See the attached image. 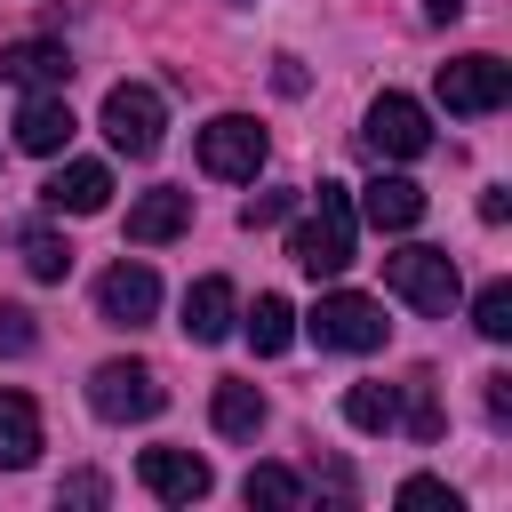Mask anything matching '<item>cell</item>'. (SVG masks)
Returning <instances> with one entry per match:
<instances>
[{
    "mask_svg": "<svg viewBox=\"0 0 512 512\" xmlns=\"http://www.w3.org/2000/svg\"><path fill=\"white\" fill-rule=\"evenodd\" d=\"M352 224H360V208H352V192L344 184H320V200L296 216V232H288V256L312 272V280H336L344 264H352Z\"/></svg>",
    "mask_w": 512,
    "mask_h": 512,
    "instance_id": "1",
    "label": "cell"
},
{
    "mask_svg": "<svg viewBox=\"0 0 512 512\" xmlns=\"http://www.w3.org/2000/svg\"><path fill=\"white\" fill-rule=\"evenodd\" d=\"M304 336H312L320 352H376V344L392 336V320H384V304H376V296L336 288V296H320V304H312Z\"/></svg>",
    "mask_w": 512,
    "mask_h": 512,
    "instance_id": "2",
    "label": "cell"
},
{
    "mask_svg": "<svg viewBox=\"0 0 512 512\" xmlns=\"http://www.w3.org/2000/svg\"><path fill=\"white\" fill-rule=\"evenodd\" d=\"M88 408H96L104 424H144V416L168 408V392H160V376H152L144 360H104V368L88 376Z\"/></svg>",
    "mask_w": 512,
    "mask_h": 512,
    "instance_id": "3",
    "label": "cell"
},
{
    "mask_svg": "<svg viewBox=\"0 0 512 512\" xmlns=\"http://www.w3.org/2000/svg\"><path fill=\"white\" fill-rule=\"evenodd\" d=\"M384 288H392V296H408L416 312H448V304L464 296V280H456V256H448V248H400V256H384Z\"/></svg>",
    "mask_w": 512,
    "mask_h": 512,
    "instance_id": "4",
    "label": "cell"
},
{
    "mask_svg": "<svg viewBox=\"0 0 512 512\" xmlns=\"http://www.w3.org/2000/svg\"><path fill=\"white\" fill-rule=\"evenodd\" d=\"M160 128H168V112H160V88H144V80H120V88L104 96V136H112V152H128V160H152V152H160Z\"/></svg>",
    "mask_w": 512,
    "mask_h": 512,
    "instance_id": "5",
    "label": "cell"
},
{
    "mask_svg": "<svg viewBox=\"0 0 512 512\" xmlns=\"http://www.w3.org/2000/svg\"><path fill=\"white\" fill-rule=\"evenodd\" d=\"M264 128L248 120V112H216L208 128H200V168L208 176H224V184H256V168H264Z\"/></svg>",
    "mask_w": 512,
    "mask_h": 512,
    "instance_id": "6",
    "label": "cell"
},
{
    "mask_svg": "<svg viewBox=\"0 0 512 512\" xmlns=\"http://www.w3.org/2000/svg\"><path fill=\"white\" fill-rule=\"evenodd\" d=\"M360 136H368V152H376V160H416V152L432 144V120H424V104H416V96L384 88V96L368 104V128H360Z\"/></svg>",
    "mask_w": 512,
    "mask_h": 512,
    "instance_id": "7",
    "label": "cell"
},
{
    "mask_svg": "<svg viewBox=\"0 0 512 512\" xmlns=\"http://www.w3.org/2000/svg\"><path fill=\"white\" fill-rule=\"evenodd\" d=\"M512 96V64H496V56H456V64H440V104L448 112H496Z\"/></svg>",
    "mask_w": 512,
    "mask_h": 512,
    "instance_id": "8",
    "label": "cell"
},
{
    "mask_svg": "<svg viewBox=\"0 0 512 512\" xmlns=\"http://www.w3.org/2000/svg\"><path fill=\"white\" fill-rule=\"evenodd\" d=\"M136 480H144L160 504H200V496L216 488V472H208L192 448H144V456H136Z\"/></svg>",
    "mask_w": 512,
    "mask_h": 512,
    "instance_id": "9",
    "label": "cell"
},
{
    "mask_svg": "<svg viewBox=\"0 0 512 512\" xmlns=\"http://www.w3.org/2000/svg\"><path fill=\"white\" fill-rule=\"evenodd\" d=\"M96 312H104L112 328H144V320L160 312V280H152V264H112V272L96 280Z\"/></svg>",
    "mask_w": 512,
    "mask_h": 512,
    "instance_id": "10",
    "label": "cell"
},
{
    "mask_svg": "<svg viewBox=\"0 0 512 512\" xmlns=\"http://www.w3.org/2000/svg\"><path fill=\"white\" fill-rule=\"evenodd\" d=\"M72 104H64V88H32L24 104H16V144L24 152H40V160H56L64 144H72Z\"/></svg>",
    "mask_w": 512,
    "mask_h": 512,
    "instance_id": "11",
    "label": "cell"
},
{
    "mask_svg": "<svg viewBox=\"0 0 512 512\" xmlns=\"http://www.w3.org/2000/svg\"><path fill=\"white\" fill-rule=\"evenodd\" d=\"M40 200H48L56 216H96V208H112V168H104V160H64V168L40 184Z\"/></svg>",
    "mask_w": 512,
    "mask_h": 512,
    "instance_id": "12",
    "label": "cell"
},
{
    "mask_svg": "<svg viewBox=\"0 0 512 512\" xmlns=\"http://www.w3.org/2000/svg\"><path fill=\"white\" fill-rule=\"evenodd\" d=\"M232 320H240V296H232L224 272H208V280L184 288V336H192V344H224Z\"/></svg>",
    "mask_w": 512,
    "mask_h": 512,
    "instance_id": "13",
    "label": "cell"
},
{
    "mask_svg": "<svg viewBox=\"0 0 512 512\" xmlns=\"http://www.w3.org/2000/svg\"><path fill=\"white\" fill-rule=\"evenodd\" d=\"M184 224H192V192H176V184L128 200V240H136V248H160V240H176Z\"/></svg>",
    "mask_w": 512,
    "mask_h": 512,
    "instance_id": "14",
    "label": "cell"
},
{
    "mask_svg": "<svg viewBox=\"0 0 512 512\" xmlns=\"http://www.w3.org/2000/svg\"><path fill=\"white\" fill-rule=\"evenodd\" d=\"M0 80H16V88H64L72 56H64V40H16V48H0Z\"/></svg>",
    "mask_w": 512,
    "mask_h": 512,
    "instance_id": "15",
    "label": "cell"
},
{
    "mask_svg": "<svg viewBox=\"0 0 512 512\" xmlns=\"http://www.w3.org/2000/svg\"><path fill=\"white\" fill-rule=\"evenodd\" d=\"M360 216H368L376 232H408V224L424 216V184H408V176H376V184L360 192Z\"/></svg>",
    "mask_w": 512,
    "mask_h": 512,
    "instance_id": "16",
    "label": "cell"
},
{
    "mask_svg": "<svg viewBox=\"0 0 512 512\" xmlns=\"http://www.w3.org/2000/svg\"><path fill=\"white\" fill-rule=\"evenodd\" d=\"M40 456V408L24 392H0V472H24Z\"/></svg>",
    "mask_w": 512,
    "mask_h": 512,
    "instance_id": "17",
    "label": "cell"
},
{
    "mask_svg": "<svg viewBox=\"0 0 512 512\" xmlns=\"http://www.w3.org/2000/svg\"><path fill=\"white\" fill-rule=\"evenodd\" d=\"M208 416H216L224 440H256V432H264V392H256V384H216Z\"/></svg>",
    "mask_w": 512,
    "mask_h": 512,
    "instance_id": "18",
    "label": "cell"
},
{
    "mask_svg": "<svg viewBox=\"0 0 512 512\" xmlns=\"http://www.w3.org/2000/svg\"><path fill=\"white\" fill-rule=\"evenodd\" d=\"M248 344H256L264 360L288 352V344H296V304H288V296H256V304H248Z\"/></svg>",
    "mask_w": 512,
    "mask_h": 512,
    "instance_id": "19",
    "label": "cell"
},
{
    "mask_svg": "<svg viewBox=\"0 0 512 512\" xmlns=\"http://www.w3.org/2000/svg\"><path fill=\"white\" fill-rule=\"evenodd\" d=\"M344 424L352 432H392L400 424V384H352L344 392Z\"/></svg>",
    "mask_w": 512,
    "mask_h": 512,
    "instance_id": "20",
    "label": "cell"
},
{
    "mask_svg": "<svg viewBox=\"0 0 512 512\" xmlns=\"http://www.w3.org/2000/svg\"><path fill=\"white\" fill-rule=\"evenodd\" d=\"M240 496H248V504H272V512H288V504H304V480H296L288 464H256V472L240 480Z\"/></svg>",
    "mask_w": 512,
    "mask_h": 512,
    "instance_id": "21",
    "label": "cell"
},
{
    "mask_svg": "<svg viewBox=\"0 0 512 512\" xmlns=\"http://www.w3.org/2000/svg\"><path fill=\"white\" fill-rule=\"evenodd\" d=\"M472 328H480L488 344H504V336H512V280H488V288L472 296Z\"/></svg>",
    "mask_w": 512,
    "mask_h": 512,
    "instance_id": "22",
    "label": "cell"
},
{
    "mask_svg": "<svg viewBox=\"0 0 512 512\" xmlns=\"http://www.w3.org/2000/svg\"><path fill=\"white\" fill-rule=\"evenodd\" d=\"M24 272H32V280H64V272H72V248H64L56 232H24Z\"/></svg>",
    "mask_w": 512,
    "mask_h": 512,
    "instance_id": "23",
    "label": "cell"
},
{
    "mask_svg": "<svg viewBox=\"0 0 512 512\" xmlns=\"http://www.w3.org/2000/svg\"><path fill=\"white\" fill-rule=\"evenodd\" d=\"M400 424H408L416 440H432V432H440V400H432V376H408V408H400Z\"/></svg>",
    "mask_w": 512,
    "mask_h": 512,
    "instance_id": "24",
    "label": "cell"
},
{
    "mask_svg": "<svg viewBox=\"0 0 512 512\" xmlns=\"http://www.w3.org/2000/svg\"><path fill=\"white\" fill-rule=\"evenodd\" d=\"M32 344H40V328H32V312H24V304H0V352H8V360H24Z\"/></svg>",
    "mask_w": 512,
    "mask_h": 512,
    "instance_id": "25",
    "label": "cell"
},
{
    "mask_svg": "<svg viewBox=\"0 0 512 512\" xmlns=\"http://www.w3.org/2000/svg\"><path fill=\"white\" fill-rule=\"evenodd\" d=\"M400 504H424V512H456V488H448V480H432V472H416V480H400Z\"/></svg>",
    "mask_w": 512,
    "mask_h": 512,
    "instance_id": "26",
    "label": "cell"
},
{
    "mask_svg": "<svg viewBox=\"0 0 512 512\" xmlns=\"http://www.w3.org/2000/svg\"><path fill=\"white\" fill-rule=\"evenodd\" d=\"M288 208H296V192H256V200H248V208H240V224H248V232H256V224H280V216H288Z\"/></svg>",
    "mask_w": 512,
    "mask_h": 512,
    "instance_id": "27",
    "label": "cell"
},
{
    "mask_svg": "<svg viewBox=\"0 0 512 512\" xmlns=\"http://www.w3.org/2000/svg\"><path fill=\"white\" fill-rule=\"evenodd\" d=\"M488 384V424H512V376H480Z\"/></svg>",
    "mask_w": 512,
    "mask_h": 512,
    "instance_id": "28",
    "label": "cell"
},
{
    "mask_svg": "<svg viewBox=\"0 0 512 512\" xmlns=\"http://www.w3.org/2000/svg\"><path fill=\"white\" fill-rule=\"evenodd\" d=\"M56 496H64V504H104V480H96V472H72Z\"/></svg>",
    "mask_w": 512,
    "mask_h": 512,
    "instance_id": "29",
    "label": "cell"
},
{
    "mask_svg": "<svg viewBox=\"0 0 512 512\" xmlns=\"http://www.w3.org/2000/svg\"><path fill=\"white\" fill-rule=\"evenodd\" d=\"M272 80H280V96H304V64H296V56H280V72H272Z\"/></svg>",
    "mask_w": 512,
    "mask_h": 512,
    "instance_id": "30",
    "label": "cell"
},
{
    "mask_svg": "<svg viewBox=\"0 0 512 512\" xmlns=\"http://www.w3.org/2000/svg\"><path fill=\"white\" fill-rule=\"evenodd\" d=\"M424 16H432V24H448V16H464V0H424Z\"/></svg>",
    "mask_w": 512,
    "mask_h": 512,
    "instance_id": "31",
    "label": "cell"
}]
</instances>
